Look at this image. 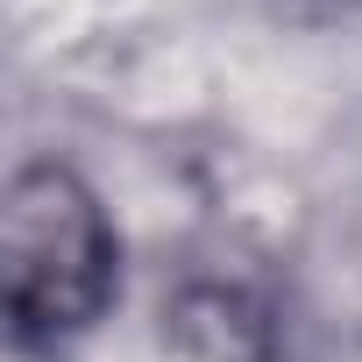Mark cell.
I'll return each mask as SVG.
<instances>
[{
    "label": "cell",
    "instance_id": "obj_1",
    "mask_svg": "<svg viewBox=\"0 0 362 362\" xmlns=\"http://www.w3.org/2000/svg\"><path fill=\"white\" fill-rule=\"evenodd\" d=\"M0 277H8L15 348H64L93 334L121 291V235L107 199L57 156L22 163L0 206Z\"/></svg>",
    "mask_w": 362,
    "mask_h": 362
},
{
    "label": "cell",
    "instance_id": "obj_2",
    "mask_svg": "<svg viewBox=\"0 0 362 362\" xmlns=\"http://www.w3.org/2000/svg\"><path fill=\"white\" fill-rule=\"evenodd\" d=\"M320 15H362V0H313Z\"/></svg>",
    "mask_w": 362,
    "mask_h": 362
}]
</instances>
